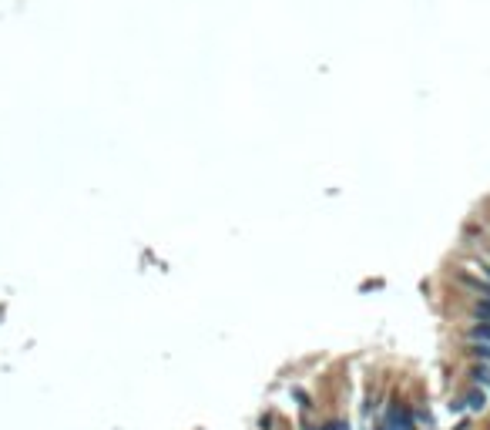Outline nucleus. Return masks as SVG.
<instances>
[{"label": "nucleus", "instance_id": "nucleus-1", "mask_svg": "<svg viewBox=\"0 0 490 430\" xmlns=\"http://www.w3.org/2000/svg\"><path fill=\"white\" fill-rule=\"evenodd\" d=\"M467 407H470V410H484V407H487V397L480 390H470L467 393Z\"/></svg>", "mask_w": 490, "mask_h": 430}, {"label": "nucleus", "instance_id": "nucleus-2", "mask_svg": "<svg viewBox=\"0 0 490 430\" xmlns=\"http://www.w3.org/2000/svg\"><path fill=\"white\" fill-rule=\"evenodd\" d=\"M470 339H480V343H490V323H477L470 330Z\"/></svg>", "mask_w": 490, "mask_h": 430}, {"label": "nucleus", "instance_id": "nucleus-3", "mask_svg": "<svg viewBox=\"0 0 490 430\" xmlns=\"http://www.w3.org/2000/svg\"><path fill=\"white\" fill-rule=\"evenodd\" d=\"M470 353L477 356V360H490V343H477V346H473Z\"/></svg>", "mask_w": 490, "mask_h": 430}, {"label": "nucleus", "instance_id": "nucleus-4", "mask_svg": "<svg viewBox=\"0 0 490 430\" xmlns=\"http://www.w3.org/2000/svg\"><path fill=\"white\" fill-rule=\"evenodd\" d=\"M477 316H484V323H490V296L477 302Z\"/></svg>", "mask_w": 490, "mask_h": 430}, {"label": "nucleus", "instance_id": "nucleus-5", "mask_svg": "<svg viewBox=\"0 0 490 430\" xmlns=\"http://www.w3.org/2000/svg\"><path fill=\"white\" fill-rule=\"evenodd\" d=\"M292 397H296V400H299L302 407H306V410H309V407H312V403H309V397H306V393L299 390V387H296V390H292Z\"/></svg>", "mask_w": 490, "mask_h": 430}, {"label": "nucleus", "instance_id": "nucleus-6", "mask_svg": "<svg viewBox=\"0 0 490 430\" xmlns=\"http://www.w3.org/2000/svg\"><path fill=\"white\" fill-rule=\"evenodd\" d=\"M322 430H339V424H326V427H322Z\"/></svg>", "mask_w": 490, "mask_h": 430}, {"label": "nucleus", "instance_id": "nucleus-7", "mask_svg": "<svg viewBox=\"0 0 490 430\" xmlns=\"http://www.w3.org/2000/svg\"><path fill=\"white\" fill-rule=\"evenodd\" d=\"M302 430H316V427H302Z\"/></svg>", "mask_w": 490, "mask_h": 430}, {"label": "nucleus", "instance_id": "nucleus-8", "mask_svg": "<svg viewBox=\"0 0 490 430\" xmlns=\"http://www.w3.org/2000/svg\"><path fill=\"white\" fill-rule=\"evenodd\" d=\"M487 387H490V380H487Z\"/></svg>", "mask_w": 490, "mask_h": 430}]
</instances>
